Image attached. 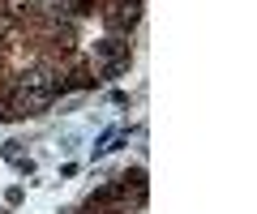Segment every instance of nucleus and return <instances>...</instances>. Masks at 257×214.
I'll list each match as a JSON object with an SVG mask.
<instances>
[{
    "instance_id": "f257e3e1",
    "label": "nucleus",
    "mask_w": 257,
    "mask_h": 214,
    "mask_svg": "<svg viewBox=\"0 0 257 214\" xmlns=\"http://www.w3.org/2000/svg\"><path fill=\"white\" fill-rule=\"evenodd\" d=\"M56 94H60V82L43 69H35L18 82V112H47L56 103Z\"/></svg>"
}]
</instances>
